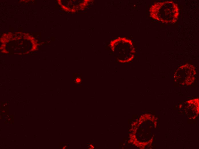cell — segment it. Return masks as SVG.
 Returning <instances> with one entry per match:
<instances>
[{
	"label": "cell",
	"instance_id": "6da1fadb",
	"mask_svg": "<svg viewBox=\"0 0 199 149\" xmlns=\"http://www.w3.org/2000/svg\"><path fill=\"white\" fill-rule=\"evenodd\" d=\"M152 15L157 20L165 22H173L178 15V6L170 1L158 3L154 6Z\"/></svg>",
	"mask_w": 199,
	"mask_h": 149
},
{
	"label": "cell",
	"instance_id": "7a4b0ae2",
	"mask_svg": "<svg viewBox=\"0 0 199 149\" xmlns=\"http://www.w3.org/2000/svg\"><path fill=\"white\" fill-rule=\"evenodd\" d=\"M81 81V79L79 78H77L75 81L76 83H80V82Z\"/></svg>",
	"mask_w": 199,
	"mask_h": 149
}]
</instances>
